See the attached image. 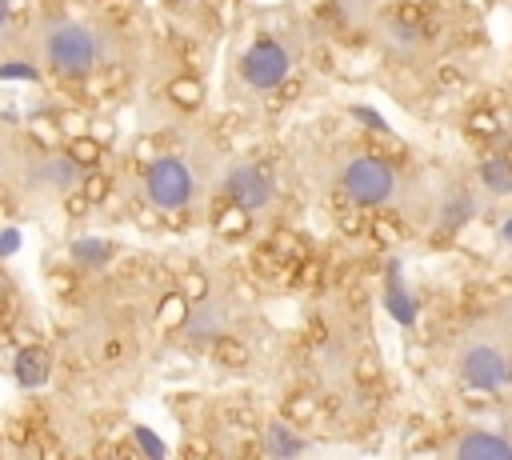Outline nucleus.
Instances as JSON below:
<instances>
[{
  "instance_id": "nucleus-1",
  "label": "nucleus",
  "mask_w": 512,
  "mask_h": 460,
  "mask_svg": "<svg viewBox=\"0 0 512 460\" xmlns=\"http://www.w3.org/2000/svg\"><path fill=\"white\" fill-rule=\"evenodd\" d=\"M380 56L404 72L424 76L436 88H456L472 76L476 60L488 48L484 16L472 0H420V4H384L364 32Z\"/></svg>"
},
{
  "instance_id": "nucleus-2",
  "label": "nucleus",
  "mask_w": 512,
  "mask_h": 460,
  "mask_svg": "<svg viewBox=\"0 0 512 460\" xmlns=\"http://www.w3.org/2000/svg\"><path fill=\"white\" fill-rule=\"evenodd\" d=\"M432 364L456 412L512 408V328L488 292L436 336Z\"/></svg>"
},
{
  "instance_id": "nucleus-3",
  "label": "nucleus",
  "mask_w": 512,
  "mask_h": 460,
  "mask_svg": "<svg viewBox=\"0 0 512 460\" xmlns=\"http://www.w3.org/2000/svg\"><path fill=\"white\" fill-rule=\"evenodd\" d=\"M328 180L336 196L360 212H404L424 224L432 172H412L396 152L372 144H344L328 160Z\"/></svg>"
},
{
  "instance_id": "nucleus-4",
  "label": "nucleus",
  "mask_w": 512,
  "mask_h": 460,
  "mask_svg": "<svg viewBox=\"0 0 512 460\" xmlns=\"http://www.w3.org/2000/svg\"><path fill=\"white\" fill-rule=\"evenodd\" d=\"M32 48L40 68L60 80H84L112 56V40L100 24L76 16H44L32 32Z\"/></svg>"
},
{
  "instance_id": "nucleus-5",
  "label": "nucleus",
  "mask_w": 512,
  "mask_h": 460,
  "mask_svg": "<svg viewBox=\"0 0 512 460\" xmlns=\"http://www.w3.org/2000/svg\"><path fill=\"white\" fill-rule=\"evenodd\" d=\"M428 448L444 460H512V408L456 412Z\"/></svg>"
},
{
  "instance_id": "nucleus-6",
  "label": "nucleus",
  "mask_w": 512,
  "mask_h": 460,
  "mask_svg": "<svg viewBox=\"0 0 512 460\" xmlns=\"http://www.w3.org/2000/svg\"><path fill=\"white\" fill-rule=\"evenodd\" d=\"M200 164L184 152H160L144 172H140V196L156 212H184L200 196Z\"/></svg>"
},
{
  "instance_id": "nucleus-7",
  "label": "nucleus",
  "mask_w": 512,
  "mask_h": 460,
  "mask_svg": "<svg viewBox=\"0 0 512 460\" xmlns=\"http://www.w3.org/2000/svg\"><path fill=\"white\" fill-rule=\"evenodd\" d=\"M300 48H304L300 40H288V36H280V32H256V36L240 48V56H236V76H240V84L252 88V92H272V88H280V84L296 72Z\"/></svg>"
},
{
  "instance_id": "nucleus-8",
  "label": "nucleus",
  "mask_w": 512,
  "mask_h": 460,
  "mask_svg": "<svg viewBox=\"0 0 512 460\" xmlns=\"http://www.w3.org/2000/svg\"><path fill=\"white\" fill-rule=\"evenodd\" d=\"M220 192H224V200H228L236 212L260 216V212H268L272 200H276V180H272V172H268L264 164H256V160H232V164H224V172H220Z\"/></svg>"
},
{
  "instance_id": "nucleus-9",
  "label": "nucleus",
  "mask_w": 512,
  "mask_h": 460,
  "mask_svg": "<svg viewBox=\"0 0 512 460\" xmlns=\"http://www.w3.org/2000/svg\"><path fill=\"white\" fill-rule=\"evenodd\" d=\"M236 328V300L228 292H204L196 300H188V320H184V340L192 348H208L220 344L224 336H232Z\"/></svg>"
},
{
  "instance_id": "nucleus-10",
  "label": "nucleus",
  "mask_w": 512,
  "mask_h": 460,
  "mask_svg": "<svg viewBox=\"0 0 512 460\" xmlns=\"http://www.w3.org/2000/svg\"><path fill=\"white\" fill-rule=\"evenodd\" d=\"M20 180L28 192L44 196H72L84 184V164L72 152H36L20 164Z\"/></svg>"
},
{
  "instance_id": "nucleus-11",
  "label": "nucleus",
  "mask_w": 512,
  "mask_h": 460,
  "mask_svg": "<svg viewBox=\"0 0 512 460\" xmlns=\"http://www.w3.org/2000/svg\"><path fill=\"white\" fill-rule=\"evenodd\" d=\"M260 452L272 460H296V456L312 452V440L292 420H268L260 432Z\"/></svg>"
},
{
  "instance_id": "nucleus-12",
  "label": "nucleus",
  "mask_w": 512,
  "mask_h": 460,
  "mask_svg": "<svg viewBox=\"0 0 512 460\" xmlns=\"http://www.w3.org/2000/svg\"><path fill=\"white\" fill-rule=\"evenodd\" d=\"M48 376H52V360H48L44 348H20V352H16V360H12V380H16L24 392L44 388Z\"/></svg>"
},
{
  "instance_id": "nucleus-13",
  "label": "nucleus",
  "mask_w": 512,
  "mask_h": 460,
  "mask_svg": "<svg viewBox=\"0 0 512 460\" xmlns=\"http://www.w3.org/2000/svg\"><path fill=\"white\" fill-rule=\"evenodd\" d=\"M112 256H116V248H112L104 236H76V240L68 244V260H72V268H80V272L104 268Z\"/></svg>"
},
{
  "instance_id": "nucleus-14",
  "label": "nucleus",
  "mask_w": 512,
  "mask_h": 460,
  "mask_svg": "<svg viewBox=\"0 0 512 460\" xmlns=\"http://www.w3.org/2000/svg\"><path fill=\"white\" fill-rule=\"evenodd\" d=\"M132 440H136V448H140L148 460H164V456H168V444H164L148 424H132Z\"/></svg>"
},
{
  "instance_id": "nucleus-15",
  "label": "nucleus",
  "mask_w": 512,
  "mask_h": 460,
  "mask_svg": "<svg viewBox=\"0 0 512 460\" xmlns=\"http://www.w3.org/2000/svg\"><path fill=\"white\" fill-rule=\"evenodd\" d=\"M488 296H492V304H496V312L504 316V324L512 328V272H508L504 280H496V284L488 288Z\"/></svg>"
},
{
  "instance_id": "nucleus-16",
  "label": "nucleus",
  "mask_w": 512,
  "mask_h": 460,
  "mask_svg": "<svg viewBox=\"0 0 512 460\" xmlns=\"http://www.w3.org/2000/svg\"><path fill=\"white\" fill-rule=\"evenodd\" d=\"M40 68L28 60H0V80H36Z\"/></svg>"
},
{
  "instance_id": "nucleus-17",
  "label": "nucleus",
  "mask_w": 512,
  "mask_h": 460,
  "mask_svg": "<svg viewBox=\"0 0 512 460\" xmlns=\"http://www.w3.org/2000/svg\"><path fill=\"white\" fill-rule=\"evenodd\" d=\"M20 244H24L20 228H16V224H4V228H0V260L16 256V252H20Z\"/></svg>"
},
{
  "instance_id": "nucleus-18",
  "label": "nucleus",
  "mask_w": 512,
  "mask_h": 460,
  "mask_svg": "<svg viewBox=\"0 0 512 460\" xmlns=\"http://www.w3.org/2000/svg\"><path fill=\"white\" fill-rule=\"evenodd\" d=\"M68 152H72V156H76V160H80V164H84V160H88V156H100V144H72V148H68Z\"/></svg>"
},
{
  "instance_id": "nucleus-19",
  "label": "nucleus",
  "mask_w": 512,
  "mask_h": 460,
  "mask_svg": "<svg viewBox=\"0 0 512 460\" xmlns=\"http://www.w3.org/2000/svg\"><path fill=\"white\" fill-rule=\"evenodd\" d=\"M8 20H12V0H0V32L8 28Z\"/></svg>"
},
{
  "instance_id": "nucleus-20",
  "label": "nucleus",
  "mask_w": 512,
  "mask_h": 460,
  "mask_svg": "<svg viewBox=\"0 0 512 460\" xmlns=\"http://www.w3.org/2000/svg\"><path fill=\"white\" fill-rule=\"evenodd\" d=\"M508 4H512V0H508Z\"/></svg>"
}]
</instances>
